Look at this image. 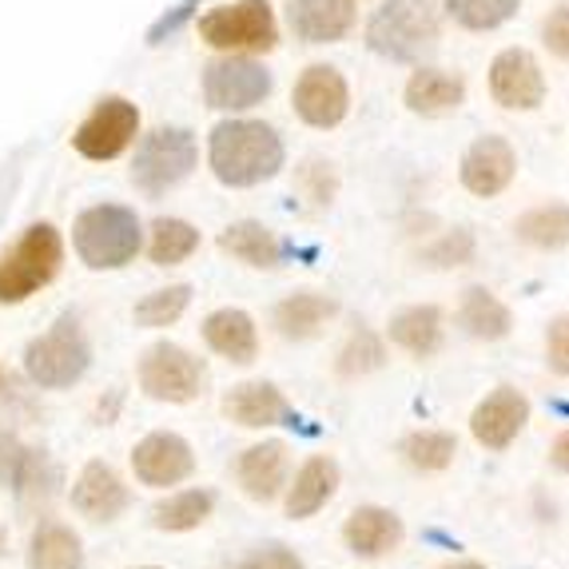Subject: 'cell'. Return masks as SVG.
<instances>
[{
	"label": "cell",
	"mask_w": 569,
	"mask_h": 569,
	"mask_svg": "<svg viewBox=\"0 0 569 569\" xmlns=\"http://www.w3.org/2000/svg\"><path fill=\"white\" fill-rule=\"evenodd\" d=\"M283 140L271 123L228 120L208 140V160L223 188H256L283 168Z\"/></svg>",
	"instance_id": "obj_1"
},
{
	"label": "cell",
	"mask_w": 569,
	"mask_h": 569,
	"mask_svg": "<svg viewBox=\"0 0 569 569\" xmlns=\"http://www.w3.org/2000/svg\"><path fill=\"white\" fill-rule=\"evenodd\" d=\"M143 231L132 208L120 203H96V208L80 211L72 223V247L84 267L92 271H120L140 256Z\"/></svg>",
	"instance_id": "obj_2"
},
{
	"label": "cell",
	"mask_w": 569,
	"mask_h": 569,
	"mask_svg": "<svg viewBox=\"0 0 569 569\" xmlns=\"http://www.w3.org/2000/svg\"><path fill=\"white\" fill-rule=\"evenodd\" d=\"M438 17L427 0H382L367 24L370 52L395 60V64H415L438 48Z\"/></svg>",
	"instance_id": "obj_3"
},
{
	"label": "cell",
	"mask_w": 569,
	"mask_h": 569,
	"mask_svg": "<svg viewBox=\"0 0 569 569\" xmlns=\"http://www.w3.org/2000/svg\"><path fill=\"white\" fill-rule=\"evenodd\" d=\"M64 263V239L52 223H32L24 236L12 243V251L0 256V303H24L40 287L60 276Z\"/></svg>",
	"instance_id": "obj_4"
},
{
	"label": "cell",
	"mask_w": 569,
	"mask_h": 569,
	"mask_svg": "<svg viewBox=\"0 0 569 569\" xmlns=\"http://www.w3.org/2000/svg\"><path fill=\"white\" fill-rule=\"evenodd\" d=\"M88 367H92V342L72 315H60L57 323L48 327L40 339H32L29 351H24V375L44 390L72 387V382L84 379Z\"/></svg>",
	"instance_id": "obj_5"
},
{
	"label": "cell",
	"mask_w": 569,
	"mask_h": 569,
	"mask_svg": "<svg viewBox=\"0 0 569 569\" xmlns=\"http://www.w3.org/2000/svg\"><path fill=\"white\" fill-rule=\"evenodd\" d=\"M200 160V148H196V136L188 128H156L152 136H143L140 148H136L132 163V183L143 196H163L176 183H183Z\"/></svg>",
	"instance_id": "obj_6"
},
{
	"label": "cell",
	"mask_w": 569,
	"mask_h": 569,
	"mask_svg": "<svg viewBox=\"0 0 569 569\" xmlns=\"http://www.w3.org/2000/svg\"><path fill=\"white\" fill-rule=\"evenodd\" d=\"M200 37L219 52H271L279 44V24L271 0H236L219 4L200 20Z\"/></svg>",
	"instance_id": "obj_7"
},
{
	"label": "cell",
	"mask_w": 569,
	"mask_h": 569,
	"mask_svg": "<svg viewBox=\"0 0 569 569\" xmlns=\"http://www.w3.org/2000/svg\"><path fill=\"white\" fill-rule=\"evenodd\" d=\"M140 390L156 402H196L203 395V362L176 342H152L136 367Z\"/></svg>",
	"instance_id": "obj_8"
},
{
	"label": "cell",
	"mask_w": 569,
	"mask_h": 569,
	"mask_svg": "<svg viewBox=\"0 0 569 569\" xmlns=\"http://www.w3.org/2000/svg\"><path fill=\"white\" fill-rule=\"evenodd\" d=\"M136 132H140V112H136L132 100L104 96V100L88 112V120L72 132V148H77L84 160L108 163L128 152V143L136 140Z\"/></svg>",
	"instance_id": "obj_9"
},
{
	"label": "cell",
	"mask_w": 569,
	"mask_h": 569,
	"mask_svg": "<svg viewBox=\"0 0 569 569\" xmlns=\"http://www.w3.org/2000/svg\"><path fill=\"white\" fill-rule=\"evenodd\" d=\"M271 96V72L256 60L223 57L203 68V100L216 112H247Z\"/></svg>",
	"instance_id": "obj_10"
},
{
	"label": "cell",
	"mask_w": 569,
	"mask_h": 569,
	"mask_svg": "<svg viewBox=\"0 0 569 569\" xmlns=\"http://www.w3.org/2000/svg\"><path fill=\"white\" fill-rule=\"evenodd\" d=\"M295 116L311 128H339L351 112V92H347V80H342L339 68L331 64H311L295 84Z\"/></svg>",
	"instance_id": "obj_11"
},
{
	"label": "cell",
	"mask_w": 569,
	"mask_h": 569,
	"mask_svg": "<svg viewBox=\"0 0 569 569\" xmlns=\"http://www.w3.org/2000/svg\"><path fill=\"white\" fill-rule=\"evenodd\" d=\"M490 96L510 112H533L546 100V77L541 64L526 48H506L490 64Z\"/></svg>",
	"instance_id": "obj_12"
},
{
	"label": "cell",
	"mask_w": 569,
	"mask_h": 569,
	"mask_svg": "<svg viewBox=\"0 0 569 569\" xmlns=\"http://www.w3.org/2000/svg\"><path fill=\"white\" fill-rule=\"evenodd\" d=\"M132 470L143 486L168 490V486H180L183 478H191V470H196V455H191L188 438L171 435V430H152L148 438L136 442Z\"/></svg>",
	"instance_id": "obj_13"
},
{
	"label": "cell",
	"mask_w": 569,
	"mask_h": 569,
	"mask_svg": "<svg viewBox=\"0 0 569 569\" xmlns=\"http://www.w3.org/2000/svg\"><path fill=\"white\" fill-rule=\"evenodd\" d=\"M513 171H518V156H513L510 143H506L502 136H482V140H475L466 148L462 171H458V176H462L466 191L490 200V196H502V191L510 188Z\"/></svg>",
	"instance_id": "obj_14"
},
{
	"label": "cell",
	"mask_w": 569,
	"mask_h": 569,
	"mask_svg": "<svg viewBox=\"0 0 569 569\" xmlns=\"http://www.w3.org/2000/svg\"><path fill=\"white\" fill-rule=\"evenodd\" d=\"M526 422H530V402H526V395L502 387V390H493L490 399L475 410L470 430H475V438L482 442V447L506 450L513 438L522 435Z\"/></svg>",
	"instance_id": "obj_15"
},
{
	"label": "cell",
	"mask_w": 569,
	"mask_h": 569,
	"mask_svg": "<svg viewBox=\"0 0 569 569\" xmlns=\"http://www.w3.org/2000/svg\"><path fill=\"white\" fill-rule=\"evenodd\" d=\"M128 502H132V493L108 462H88L72 486V506L92 522H116L128 510Z\"/></svg>",
	"instance_id": "obj_16"
},
{
	"label": "cell",
	"mask_w": 569,
	"mask_h": 569,
	"mask_svg": "<svg viewBox=\"0 0 569 569\" xmlns=\"http://www.w3.org/2000/svg\"><path fill=\"white\" fill-rule=\"evenodd\" d=\"M287 20H291L295 37L307 44H335L351 32L355 0H291Z\"/></svg>",
	"instance_id": "obj_17"
},
{
	"label": "cell",
	"mask_w": 569,
	"mask_h": 569,
	"mask_svg": "<svg viewBox=\"0 0 569 569\" xmlns=\"http://www.w3.org/2000/svg\"><path fill=\"white\" fill-rule=\"evenodd\" d=\"M223 415L247 430H263L287 422L291 407H287L283 390L276 382H239V387L228 390V399H223Z\"/></svg>",
	"instance_id": "obj_18"
},
{
	"label": "cell",
	"mask_w": 569,
	"mask_h": 569,
	"mask_svg": "<svg viewBox=\"0 0 569 569\" xmlns=\"http://www.w3.org/2000/svg\"><path fill=\"white\" fill-rule=\"evenodd\" d=\"M203 342H208L211 351L223 355L228 362H256L259 355V331H256V319L239 307H219L203 319Z\"/></svg>",
	"instance_id": "obj_19"
},
{
	"label": "cell",
	"mask_w": 569,
	"mask_h": 569,
	"mask_svg": "<svg viewBox=\"0 0 569 569\" xmlns=\"http://www.w3.org/2000/svg\"><path fill=\"white\" fill-rule=\"evenodd\" d=\"M236 475H239V486H243L247 498L271 502V498L283 490L287 447L283 442H259V447H247L236 462Z\"/></svg>",
	"instance_id": "obj_20"
},
{
	"label": "cell",
	"mask_w": 569,
	"mask_h": 569,
	"mask_svg": "<svg viewBox=\"0 0 569 569\" xmlns=\"http://www.w3.org/2000/svg\"><path fill=\"white\" fill-rule=\"evenodd\" d=\"M342 538L359 558H382V553L399 550L402 541V522L382 506H359L342 526Z\"/></svg>",
	"instance_id": "obj_21"
},
{
	"label": "cell",
	"mask_w": 569,
	"mask_h": 569,
	"mask_svg": "<svg viewBox=\"0 0 569 569\" xmlns=\"http://www.w3.org/2000/svg\"><path fill=\"white\" fill-rule=\"evenodd\" d=\"M335 490H339V466L331 458L319 455L303 462V470L295 475V486L287 490V518L303 522V518L319 513L335 498Z\"/></svg>",
	"instance_id": "obj_22"
},
{
	"label": "cell",
	"mask_w": 569,
	"mask_h": 569,
	"mask_svg": "<svg viewBox=\"0 0 569 569\" xmlns=\"http://www.w3.org/2000/svg\"><path fill=\"white\" fill-rule=\"evenodd\" d=\"M466 84L455 72L442 68H418L415 77L407 80V108L418 116H447L455 108H462Z\"/></svg>",
	"instance_id": "obj_23"
},
{
	"label": "cell",
	"mask_w": 569,
	"mask_h": 569,
	"mask_svg": "<svg viewBox=\"0 0 569 569\" xmlns=\"http://www.w3.org/2000/svg\"><path fill=\"white\" fill-rule=\"evenodd\" d=\"M29 569H84V546L68 526L44 522L29 541Z\"/></svg>",
	"instance_id": "obj_24"
},
{
	"label": "cell",
	"mask_w": 569,
	"mask_h": 569,
	"mask_svg": "<svg viewBox=\"0 0 569 569\" xmlns=\"http://www.w3.org/2000/svg\"><path fill=\"white\" fill-rule=\"evenodd\" d=\"M390 339L399 342L402 351L427 359L442 347V311L438 307H407V311L395 315L390 323Z\"/></svg>",
	"instance_id": "obj_25"
},
{
	"label": "cell",
	"mask_w": 569,
	"mask_h": 569,
	"mask_svg": "<svg viewBox=\"0 0 569 569\" xmlns=\"http://www.w3.org/2000/svg\"><path fill=\"white\" fill-rule=\"evenodd\" d=\"M219 247H223L228 256H236L239 263H247V267H276L279 259H283V247H279V239L271 236V228H263V223H256V219L231 223V228L219 236Z\"/></svg>",
	"instance_id": "obj_26"
},
{
	"label": "cell",
	"mask_w": 569,
	"mask_h": 569,
	"mask_svg": "<svg viewBox=\"0 0 569 569\" xmlns=\"http://www.w3.org/2000/svg\"><path fill=\"white\" fill-rule=\"evenodd\" d=\"M331 315H335V299L315 291H299L276 307V327L283 339H311Z\"/></svg>",
	"instance_id": "obj_27"
},
{
	"label": "cell",
	"mask_w": 569,
	"mask_h": 569,
	"mask_svg": "<svg viewBox=\"0 0 569 569\" xmlns=\"http://www.w3.org/2000/svg\"><path fill=\"white\" fill-rule=\"evenodd\" d=\"M211 510H216V493L211 490H183L156 506L152 522L168 533H188V530H200L211 518Z\"/></svg>",
	"instance_id": "obj_28"
},
{
	"label": "cell",
	"mask_w": 569,
	"mask_h": 569,
	"mask_svg": "<svg viewBox=\"0 0 569 569\" xmlns=\"http://www.w3.org/2000/svg\"><path fill=\"white\" fill-rule=\"evenodd\" d=\"M518 239L541 251H558L569 247V203H541V208L526 211L518 223H513Z\"/></svg>",
	"instance_id": "obj_29"
},
{
	"label": "cell",
	"mask_w": 569,
	"mask_h": 569,
	"mask_svg": "<svg viewBox=\"0 0 569 569\" xmlns=\"http://www.w3.org/2000/svg\"><path fill=\"white\" fill-rule=\"evenodd\" d=\"M458 319H462V327L475 335V339H486V342L510 335V311H506L486 287H470V291L462 295V311H458Z\"/></svg>",
	"instance_id": "obj_30"
},
{
	"label": "cell",
	"mask_w": 569,
	"mask_h": 569,
	"mask_svg": "<svg viewBox=\"0 0 569 569\" xmlns=\"http://www.w3.org/2000/svg\"><path fill=\"white\" fill-rule=\"evenodd\" d=\"M200 247V231L191 228L188 219H156L152 223V243H148V256L156 267H176L183 259L196 256Z\"/></svg>",
	"instance_id": "obj_31"
},
{
	"label": "cell",
	"mask_w": 569,
	"mask_h": 569,
	"mask_svg": "<svg viewBox=\"0 0 569 569\" xmlns=\"http://www.w3.org/2000/svg\"><path fill=\"white\" fill-rule=\"evenodd\" d=\"M191 303V287L188 283H176V287H163V291L143 295L140 303H136V323L148 327V331H160V327L180 323V315L188 311Z\"/></svg>",
	"instance_id": "obj_32"
},
{
	"label": "cell",
	"mask_w": 569,
	"mask_h": 569,
	"mask_svg": "<svg viewBox=\"0 0 569 569\" xmlns=\"http://www.w3.org/2000/svg\"><path fill=\"white\" fill-rule=\"evenodd\" d=\"M402 455H407V462L415 466V470L435 475V470H447V466L455 462L458 442L447 430H418V435H410L407 442H402Z\"/></svg>",
	"instance_id": "obj_33"
},
{
	"label": "cell",
	"mask_w": 569,
	"mask_h": 569,
	"mask_svg": "<svg viewBox=\"0 0 569 569\" xmlns=\"http://www.w3.org/2000/svg\"><path fill=\"white\" fill-rule=\"evenodd\" d=\"M442 4H447V12L462 29L490 32V29H498V24H506V20L518 12L522 0H442Z\"/></svg>",
	"instance_id": "obj_34"
},
{
	"label": "cell",
	"mask_w": 569,
	"mask_h": 569,
	"mask_svg": "<svg viewBox=\"0 0 569 569\" xmlns=\"http://www.w3.org/2000/svg\"><path fill=\"white\" fill-rule=\"evenodd\" d=\"M379 367H382V342L370 331H355L351 342L339 355V375L342 379H362V375H370V370Z\"/></svg>",
	"instance_id": "obj_35"
},
{
	"label": "cell",
	"mask_w": 569,
	"mask_h": 569,
	"mask_svg": "<svg viewBox=\"0 0 569 569\" xmlns=\"http://www.w3.org/2000/svg\"><path fill=\"white\" fill-rule=\"evenodd\" d=\"M470 256H475V236H470V231H455V236L442 239L427 259L435 267H458V263H470Z\"/></svg>",
	"instance_id": "obj_36"
},
{
	"label": "cell",
	"mask_w": 569,
	"mask_h": 569,
	"mask_svg": "<svg viewBox=\"0 0 569 569\" xmlns=\"http://www.w3.org/2000/svg\"><path fill=\"white\" fill-rule=\"evenodd\" d=\"M196 9H200V0H183V4H176L171 12H163L152 29H148V44H163L168 37H176V32H180L183 24L196 17Z\"/></svg>",
	"instance_id": "obj_37"
},
{
	"label": "cell",
	"mask_w": 569,
	"mask_h": 569,
	"mask_svg": "<svg viewBox=\"0 0 569 569\" xmlns=\"http://www.w3.org/2000/svg\"><path fill=\"white\" fill-rule=\"evenodd\" d=\"M541 40H546V48H550L553 57L569 60V4H561V9H553L550 17H546Z\"/></svg>",
	"instance_id": "obj_38"
},
{
	"label": "cell",
	"mask_w": 569,
	"mask_h": 569,
	"mask_svg": "<svg viewBox=\"0 0 569 569\" xmlns=\"http://www.w3.org/2000/svg\"><path fill=\"white\" fill-rule=\"evenodd\" d=\"M546 359L558 375H569V315L553 319L550 335H546Z\"/></svg>",
	"instance_id": "obj_39"
},
{
	"label": "cell",
	"mask_w": 569,
	"mask_h": 569,
	"mask_svg": "<svg viewBox=\"0 0 569 569\" xmlns=\"http://www.w3.org/2000/svg\"><path fill=\"white\" fill-rule=\"evenodd\" d=\"M24 458H29V450L20 447L17 435H9V430H0V486H17Z\"/></svg>",
	"instance_id": "obj_40"
},
{
	"label": "cell",
	"mask_w": 569,
	"mask_h": 569,
	"mask_svg": "<svg viewBox=\"0 0 569 569\" xmlns=\"http://www.w3.org/2000/svg\"><path fill=\"white\" fill-rule=\"evenodd\" d=\"M239 569H303V561L295 558L291 550H283V546H267L256 558H247Z\"/></svg>",
	"instance_id": "obj_41"
},
{
	"label": "cell",
	"mask_w": 569,
	"mask_h": 569,
	"mask_svg": "<svg viewBox=\"0 0 569 569\" xmlns=\"http://www.w3.org/2000/svg\"><path fill=\"white\" fill-rule=\"evenodd\" d=\"M550 458H553V466H558V470H566V475H569V430L558 438V442H553V455Z\"/></svg>",
	"instance_id": "obj_42"
},
{
	"label": "cell",
	"mask_w": 569,
	"mask_h": 569,
	"mask_svg": "<svg viewBox=\"0 0 569 569\" xmlns=\"http://www.w3.org/2000/svg\"><path fill=\"white\" fill-rule=\"evenodd\" d=\"M447 569H486L482 561H455V566H447Z\"/></svg>",
	"instance_id": "obj_43"
},
{
	"label": "cell",
	"mask_w": 569,
	"mask_h": 569,
	"mask_svg": "<svg viewBox=\"0 0 569 569\" xmlns=\"http://www.w3.org/2000/svg\"><path fill=\"white\" fill-rule=\"evenodd\" d=\"M140 569H156V566H140Z\"/></svg>",
	"instance_id": "obj_44"
}]
</instances>
